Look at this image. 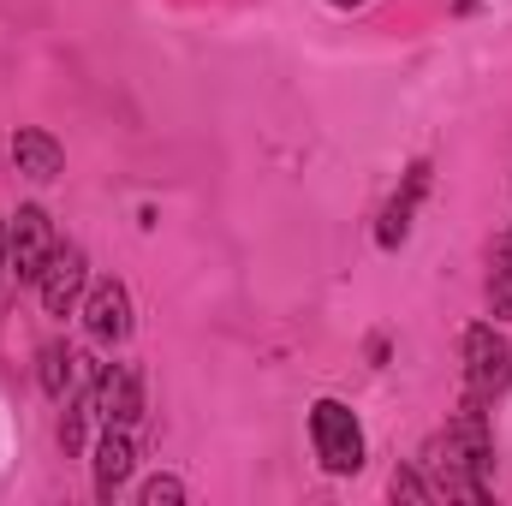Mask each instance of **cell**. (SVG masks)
Returning a JSON list of instances; mask_svg holds the SVG:
<instances>
[{"label": "cell", "instance_id": "cell-1", "mask_svg": "<svg viewBox=\"0 0 512 506\" xmlns=\"http://www.w3.org/2000/svg\"><path fill=\"white\" fill-rule=\"evenodd\" d=\"M489 465H495V441H489V405H477L471 393L459 399V411H453V423L423 447V459H417V471L429 477V489H435V501L447 495V501H471L483 506L489 501Z\"/></svg>", "mask_w": 512, "mask_h": 506}, {"label": "cell", "instance_id": "cell-2", "mask_svg": "<svg viewBox=\"0 0 512 506\" xmlns=\"http://www.w3.org/2000/svg\"><path fill=\"white\" fill-rule=\"evenodd\" d=\"M310 441H316L322 471H334V477H358L364 471V423H358L352 405L316 399L310 405Z\"/></svg>", "mask_w": 512, "mask_h": 506}, {"label": "cell", "instance_id": "cell-3", "mask_svg": "<svg viewBox=\"0 0 512 506\" xmlns=\"http://www.w3.org/2000/svg\"><path fill=\"white\" fill-rule=\"evenodd\" d=\"M512 381V346L507 334H495V322H471L465 328V393L477 405H495Z\"/></svg>", "mask_w": 512, "mask_h": 506}, {"label": "cell", "instance_id": "cell-4", "mask_svg": "<svg viewBox=\"0 0 512 506\" xmlns=\"http://www.w3.org/2000/svg\"><path fill=\"white\" fill-rule=\"evenodd\" d=\"M54 221H48V209H36V203H24L12 221H6V268L18 274V280H36L42 274V262L54 256Z\"/></svg>", "mask_w": 512, "mask_h": 506}, {"label": "cell", "instance_id": "cell-5", "mask_svg": "<svg viewBox=\"0 0 512 506\" xmlns=\"http://www.w3.org/2000/svg\"><path fill=\"white\" fill-rule=\"evenodd\" d=\"M84 286H90V262H84V251H78L72 239H60L54 256L42 262V274H36V292H42L48 316H66V310L84 298Z\"/></svg>", "mask_w": 512, "mask_h": 506}, {"label": "cell", "instance_id": "cell-6", "mask_svg": "<svg viewBox=\"0 0 512 506\" xmlns=\"http://www.w3.org/2000/svg\"><path fill=\"white\" fill-rule=\"evenodd\" d=\"M84 328L96 346H120L131 334V292L120 280H96L90 298H84Z\"/></svg>", "mask_w": 512, "mask_h": 506}, {"label": "cell", "instance_id": "cell-7", "mask_svg": "<svg viewBox=\"0 0 512 506\" xmlns=\"http://www.w3.org/2000/svg\"><path fill=\"white\" fill-rule=\"evenodd\" d=\"M90 393H96V417H102V423H120V429H131V423L143 417V376H137L131 364L102 370Z\"/></svg>", "mask_w": 512, "mask_h": 506}, {"label": "cell", "instance_id": "cell-8", "mask_svg": "<svg viewBox=\"0 0 512 506\" xmlns=\"http://www.w3.org/2000/svg\"><path fill=\"white\" fill-rule=\"evenodd\" d=\"M423 191H429V161H411V167H405V185L393 191V203H387L382 221H376V245H382V251H399V245H405V233H411V215H417Z\"/></svg>", "mask_w": 512, "mask_h": 506}, {"label": "cell", "instance_id": "cell-9", "mask_svg": "<svg viewBox=\"0 0 512 506\" xmlns=\"http://www.w3.org/2000/svg\"><path fill=\"white\" fill-rule=\"evenodd\" d=\"M12 167H18L24 179L48 185V179H60V173H66V149H60L48 131L24 126V131H12Z\"/></svg>", "mask_w": 512, "mask_h": 506}, {"label": "cell", "instance_id": "cell-10", "mask_svg": "<svg viewBox=\"0 0 512 506\" xmlns=\"http://www.w3.org/2000/svg\"><path fill=\"white\" fill-rule=\"evenodd\" d=\"M131 459H137V453H131V435L120 423H108L102 441H96V495H102V501L120 495V483L131 477Z\"/></svg>", "mask_w": 512, "mask_h": 506}, {"label": "cell", "instance_id": "cell-11", "mask_svg": "<svg viewBox=\"0 0 512 506\" xmlns=\"http://www.w3.org/2000/svg\"><path fill=\"white\" fill-rule=\"evenodd\" d=\"M489 310L512 322V233H501L489 251Z\"/></svg>", "mask_w": 512, "mask_h": 506}, {"label": "cell", "instance_id": "cell-12", "mask_svg": "<svg viewBox=\"0 0 512 506\" xmlns=\"http://www.w3.org/2000/svg\"><path fill=\"white\" fill-rule=\"evenodd\" d=\"M387 495H393V501H435L429 477H423V471H411V465H399V471L387 477Z\"/></svg>", "mask_w": 512, "mask_h": 506}, {"label": "cell", "instance_id": "cell-13", "mask_svg": "<svg viewBox=\"0 0 512 506\" xmlns=\"http://www.w3.org/2000/svg\"><path fill=\"white\" fill-rule=\"evenodd\" d=\"M137 501L143 506H179L185 501V483H179V477H149V483L137 489Z\"/></svg>", "mask_w": 512, "mask_h": 506}, {"label": "cell", "instance_id": "cell-14", "mask_svg": "<svg viewBox=\"0 0 512 506\" xmlns=\"http://www.w3.org/2000/svg\"><path fill=\"white\" fill-rule=\"evenodd\" d=\"M0 268H6V227H0Z\"/></svg>", "mask_w": 512, "mask_h": 506}, {"label": "cell", "instance_id": "cell-15", "mask_svg": "<svg viewBox=\"0 0 512 506\" xmlns=\"http://www.w3.org/2000/svg\"><path fill=\"white\" fill-rule=\"evenodd\" d=\"M334 6H364V0H334Z\"/></svg>", "mask_w": 512, "mask_h": 506}]
</instances>
